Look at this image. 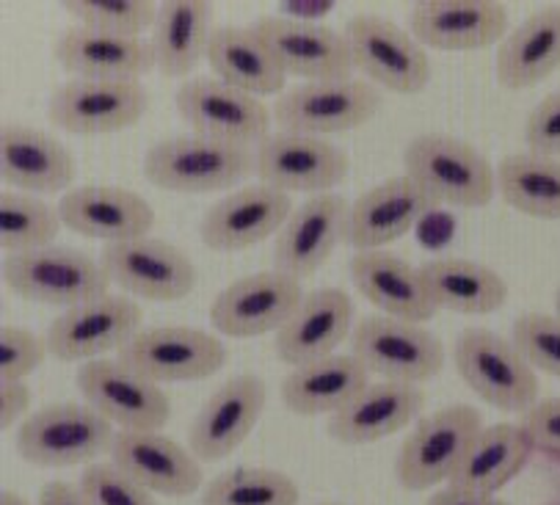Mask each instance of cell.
Listing matches in <instances>:
<instances>
[{"label": "cell", "instance_id": "cell-9", "mask_svg": "<svg viewBox=\"0 0 560 505\" xmlns=\"http://www.w3.org/2000/svg\"><path fill=\"white\" fill-rule=\"evenodd\" d=\"M353 356L382 381L420 384L431 381L445 365L442 340L422 324L368 315L351 334Z\"/></svg>", "mask_w": 560, "mask_h": 505}, {"label": "cell", "instance_id": "cell-5", "mask_svg": "<svg viewBox=\"0 0 560 505\" xmlns=\"http://www.w3.org/2000/svg\"><path fill=\"white\" fill-rule=\"evenodd\" d=\"M480 431L483 418L467 403H453L417 420L395 459L400 486L406 492H428L451 483Z\"/></svg>", "mask_w": 560, "mask_h": 505}, {"label": "cell", "instance_id": "cell-1", "mask_svg": "<svg viewBox=\"0 0 560 505\" xmlns=\"http://www.w3.org/2000/svg\"><path fill=\"white\" fill-rule=\"evenodd\" d=\"M406 177L436 204L478 210L494 199L497 168L469 141L447 133H425L404 152Z\"/></svg>", "mask_w": 560, "mask_h": 505}, {"label": "cell", "instance_id": "cell-37", "mask_svg": "<svg viewBox=\"0 0 560 505\" xmlns=\"http://www.w3.org/2000/svg\"><path fill=\"white\" fill-rule=\"evenodd\" d=\"M497 193L516 213L541 221H560V161L516 152L497 166Z\"/></svg>", "mask_w": 560, "mask_h": 505}, {"label": "cell", "instance_id": "cell-24", "mask_svg": "<svg viewBox=\"0 0 560 505\" xmlns=\"http://www.w3.org/2000/svg\"><path fill=\"white\" fill-rule=\"evenodd\" d=\"M351 202L340 193H320L295 204L273 246V268L288 277L310 279L329 262L346 233Z\"/></svg>", "mask_w": 560, "mask_h": 505}, {"label": "cell", "instance_id": "cell-44", "mask_svg": "<svg viewBox=\"0 0 560 505\" xmlns=\"http://www.w3.org/2000/svg\"><path fill=\"white\" fill-rule=\"evenodd\" d=\"M527 152L547 157H560V89L547 94L525 122Z\"/></svg>", "mask_w": 560, "mask_h": 505}, {"label": "cell", "instance_id": "cell-52", "mask_svg": "<svg viewBox=\"0 0 560 505\" xmlns=\"http://www.w3.org/2000/svg\"><path fill=\"white\" fill-rule=\"evenodd\" d=\"M555 505H560V503H555Z\"/></svg>", "mask_w": 560, "mask_h": 505}, {"label": "cell", "instance_id": "cell-12", "mask_svg": "<svg viewBox=\"0 0 560 505\" xmlns=\"http://www.w3.org/2000/svg\"><path fill=\"white\" fill-rule=\"evenodd\" d=\"M125 365L155 384L205 381L226 365V345L219 337L194 326H152L141 329L119 351Z\"/></svg>", "mask_w": 560, "mask_h": 505}, {"label": "cell", "instance_id": "cell-13", "mask_svg": "<svg viewBox=\"0 0 560 505\" xmlns=\"http://www.w3.org/2000/svg\"><path fill=\"white\" fill-rule=\"evenodd\" d=\"M75 381L83 401L97 409L116 431H161L172 418L166 389L125 365L119 356L86 362Z\"/></svg>", "mask_w": 560, "mask_h": 505}, {"label": "cell", "instance_id": "cell-46", "mask_svg": "<svg viewBox=\"0 0 560 505\" xmlns=\"http://www.w3.org/2000/svg\"><path fill=\"white\" fill-rule=\"evenodd\" d=\"M34 392L25 381H0V428H20L31 418Z\"/></svg>", "mask_w": 560, "mask_h": 505}, {"label": "cell", "instance_id": "cell-41", "mask_svg": "<svg viewBox=\"0 0 560 505\" xmlns=\"http://www.w3.org/2000/svg\"><path fill=\"white\" fill-rule=\"evenodd\" d=\"M511 340L533 371L560 378V318L547 313H527L516 318Z\"/></svg>", "mask_w": 560, "mask_h": 505}, {"label": "cell", "instance_id": "cell-40", "mask_svg": "<svg viewBox=\"0 0 560 505\" xmlns=\"http://www.w3.org/2000/svg\"><path fill=\"white\" fill-rule=\"evenodd\" d=\"M158 9L161 7L150 0H70L65 3V12L81 28L128 36V39H144V34H152Z\"/></svg>", "mask_w": 560, "mask_h": 505}, {"label": "cell", "instance_id": "cell-19", "mask_svg": "<svg viewBox=\"0 0 560 505\" xmlns=\"http://www.w3.org/2000/svg\"><path fill=\"white\" fill-rule=\"evenodd\" d=\"M255 31L271 47L288 78H301L304 83L342 81L353 75V59L348 50L346 34L324 23H306L293 17H260Z\"/></svg>", "mask_w": 560, "mask_h": 505}, {"label": "cell", "instance_id": "cell-18", "mask_svg": "<svg viewBox=\"0 0 560 505\" xmlns=\"http://www.w3.org/2000/svg\"><path fill=\"white\" fill-rule=\"evenodd\" d=\"M268 407L266 381L255 373L232 376L213 389L188 431V447L199 461L226 459L252 436Z\"/></svg>", "mask_w": 560, "mask_h": 505}, {"label": "cell", "instance_id": "cell-3", "mask_svg": "<svg viewBox=\"0 0 560 505\" xmlns=\"http://www.w3.org/2000/svg\"><path fill=\"white\" fill-rule=\"evenodd\" d=\"M3 282L25 302L61 309H72L110 293V279L103 262L81 249L56 244L23 255H7Z\"/></svg>", "mask_w": 560, "mask_h": 505}, {"label": "cell", "instance_id": "cell-14", "mask_svg": "<svg viewBox=\"0 0 560 505\" xmlns=\"http://www.w3.org/2000/svg\"><path fill=\"white\" fill-rule=\"evenodd\" d=\"M139 304L130 296H108L65 309L47 329L45 340L50 356L58 362H97L110 351L119 354L141 331Z\"/></svg>", "mask_w": 560, "mask_h": 505}, {"label": "cell", "instance_id": "cell-48", "mask_svg": "<svg viewBox=\"0 0 560 505\" xmlns=\"http://www.w3.org/2000/svg\"><path fill=\"white\" fill-rule=\"evenodd\" d=\"M425 505H511V503L500 500L497 494H469V492H462V489L445 486L436 494H431Z\"/></svg>", "mask_w": 560, "mask_h": 505}, {"label": "cell", "instance_id": "cell-29", "mask_svg": "<svg viewBox=\"0 0 560 505\" xmlns=\"http://www.w3.org/2000/svg\"><path fill=\"white\" fill-rule=\"evenodd\" d=\"M52 56L61 70L70 72L78 81L141 83L147 72L155 70L147 39L100 34L81 25H72L58 36Z\"/></svg>", "mask_w": 560, "mask_h": 505}, {"label": "cell", "instance_id": "cell-42", "mask_svg": "<svg viewBox=\"0 0 560 505\" xmlns=\"http://www.w3.org/2000/svg\"><path fill=\"white\" fill-rule=\"evenodd\" d=\"M50 356L47 340L23 326L3 324L0 329V381H25Z\"/></svg>", "mask_w": 560, "mask_h": 505}, {"label": "cell", "instance_id": "cell-22", "mask_svg": "<svg viewBox=\"0 0 560 505\" xmlns=\"http://www.w3.org/2000/svg\"><path fill=\"white\" fill-rule=\"evenodd\" d=\"M409 31L431 50H486L509 34V9L494 0H425L411 7Z\"/></svg>", "mask_w": 560, "mask_h": 505}, {"label": "cell", "instance_id": "cell-39", "mask_svg": "<svg viewBox=\"0 0 560 505\" xmlns=\"http://www.w3.org/2000/svg\"><path fill=\"white\" fill-rule=\"evenodd\" d=\"M299 483L271 467H235L202 492V505H299Z\"/></svg>", "mask_w": 560, "mask_h": 505}, {"label": "cell", "instance_id": "cell-50", "mask_svg": "<svg viewBox=\"0 0 560 505\" xmlns=\"http://www.w3.org/2000/svg\"><path fill=\"white\" fill-rule=\"evenodd\" d=\"M555 315L560 318V287H558V293H555Z\"/></svg>", "mask_w": 560, "mask_h": 505}, {"label": "cell", "instance_id": "cell-8", "mask_svg": "<svg viewBox=\"0 0 560 505\" xmlns=\"http://www.w3.org/2000/svg\"><path fill=\"white\" fill-rule=\"evenodd\" d=\"M378 110L382 94L373 83L359 78L315 81L279 94L273 105V125L282 133L326 139L364 128L370 119H376Z\"/></svg>", "mask_w": 560, "mask_h": 505}, {"label": "cell", "instance_id": "cell-26", "mask_svg": "<svg viewBox=\"0 0 560 505\" xmlns=\"http://www.w3.org/2000/svg\"><path fill=\"white\" fill-rule=\"evenodd\" d=\"M0 177L12 191L50 197L72 191L78 166L72 152L56 136L7 122L0 128Z\"/></svg>", "mask_w": 560, "mask_h": 505}, {"label": "cell", "instance_id": "cell-4", "mask_svg": "<svg viewBox=\"0 0 560 505\" xmlns=\"http://www.w3.org/2000/svg\"><path fill=\"white\" fill-rule=\"evenodd\" d=\"M116 434L119 431L89 403H50L20 425L14 445L28 465L61 470L110 454Z\"/></svg>", "mask_w": 560, "mask_h": 505}, {"label": "cell", "instance_id": "cell-16", "mask_svg": "<svg viewBox=\"0 0 560 505\" xmlns=\"http://www.w3.org/2000/svg\"><path fill=\"white\" fill-rule=\"evenodd\" d=\"M257 177L282 193H335L348 177V152L318 136L271 133L257 146Z\"/></svg>", "mask_w": 560, "mask_h": 505}, {"label": "cell", "instance_id": "cell-20", "mask_svg": "<svg viewBox=\"0 0 560 505\" xmlns=\"http://www.w3.org/2000/svg\"><path fill=\"white\" fill-rule=\"evenodd\" d=\"M293 199L268 186H243L210 204L199 224V238L210 251L235 255L279 235L293 213Z\"/></svg>", "mask_w": 560, "mask_h": 505}, {"label": "cell", "instance_id": "cell-47", "mask_svg": "<svg viewBox=\"0 0 560 505\" xmlns=\"http://www.w3.org/2000/svg\"><path fill=\"white\" fill-rule=\"evenodd\" d=\"M36 505H89L86 494L81 486L67 481H50L42 486Z\"/></svg>", "mask_w": 560, "mask_h": 505}, {"label": "cell", "instance_id": "cell-51", "mask_svg": "<svg viewBox=\"0 0 560 505\" xmlns=\"http://www.w3.org/2000/svg\"><path fill=\"white\" fill-rule=\"evenodd\" d=\"M318 505H340V503H318Z\"/></svg>", "mask_w": 560, "mask_h": 505}, {"label": "cell", "instance_id": "cell-10", "mask_svg": "<svg viewBox=\"0 0 560 505\" xmlns=\"http://www.w3.org/2000/svg\"><path fill=\"white\" fill-rule=\"evenodd\" d=\"M177 114L202 139L257 150L271 136L273 110L260 97L232 89L219 78H191L179 86Z\"/></svg>", "mask_w": 560, "mask_h": 505}, {"label": "cell", "instance_id": "cell-25", "mask_svg": "<svg viewBox=\"0 0 560 505\" xmlns=\"http://www.w3.org/2000/svg\"><path fill=\"white\" fill-rule=\"evenodd\" d=\"M65 230L105 246L150 235L155 210L141 193L119 186H78L58 202Z\"/></svg>", "mask_w": 560, "mask_h": 505}, {"label": "cell", "instance_id": "cell-43", "mask_svg": "<svg viewBox=\"0 0 560 505\" xmlns=\"http://www.w3.org/2000/svg\"><path fill=\"white\" fill-rule=\"evenodd\" d=\"M78 486L86 494L89 505H155V497L125 475L114 461L89 465Z\"/></svg>", "mask_w": 560, "mask_h": 505}, {"label": "cell", "instance_id": "cell-23", "mask_svg": "<svg viewBox=\"0 0 560 505\" xmlns=\"http://www.w3.org/2000/svg\"><path fill=\"white\" fill-rule=\"evenodd\" d=\"M433 210V202L409 177H389L368 188L348 208L342 240L357 251H382L406 238Z\"/></svg>", "mask_w": 560, "mask_h": 505}, {"label": "cell", "instance_id": "cell-45", "mask_svg": "<svg viewBox=\"0 0 560 505\" xmlns=\"http://www.w3.org/2000/svg\"><path fill=\"white\" fill-rule=\"evenodd\" d=\"M520 425L530 439L533 450L560 461V396L538 401L536 407L527 409Z\"/></svg>", "mask_w": 560, "mask_h": 505}, {"label": "cell", "instance_id": "cell-38", "mask_svg": "<svg viewBox=\"0 0 560 505\" xmlns=\"http://www.w3.org/2000/svg\"><path fill=\"white\" fill-rule=\"evenodd\" d=\"M61 230H65V221L58 213V204L12 191V188L0 191V249L7 255H23V251L52 246Z\"/></svg>", "mask_w": 560, "mask_h": 505}, {"label": "cell", "instance_id": "cell-28", "mask_svg": "<svg viewBox=\"0 0 560 505\" xmlns=\"http://www.w3.org/2000/svg\"><path fill=\"white\" fill-rule=\"evenodd\" d=\"M353 302L342 287L306 293L293 318L277 331V354L284 365L301 367L337 354L353 334Z\"/></svg>", "mask_w": 560, "mask_h": 505}, {"label": "cell", "instance_id": "cell-17", "mask_svg": "<svg viewBox=\"0 0 560 505\" xmlns=\"http://www.w3.org/2000/svg\"><path fill=\"white\" fill-rule=\"evenodd\" d=\"M150 108V94L141 83L67 81L52 92L47 117L72 136H108L133 128Z\"/></svg>", "mask_w": 560, "mask_h": 505}, {"label": "cell", "instance_id": "cell-31", "mask_svg": "<svg viewBox=\"0 0 560 505\" xmlns=\"http://www.w3.org/2000/svg\"><path fill=\"white\" fill-rule=\"evenodd\" d=\"M370 381L373 376L357 356L331 354L310 365L293 367L284 376L279 396L284 409L301 418H320V414L335 418Z\"/></svg>", "mask_w": 560, "mask_h": 505}, {"label": "cell", "instance_id": "cell-34", "mask_svg": "<svg viewBox=\"0 0 560 505\" xmlns=\"http://www.w3.org/2000/svg\"><path fill=\"white\" fill-rule=\"evenodd\" d=\"M208 64L221 83L252 97H273L284 94L288 75L282 72L279 61L273 59L271 47L262 42L255 25H219L210 42Z\"/></svg>", "mask_w": 560, "mask_h": 505}, {"label": "cell", "instance_id": "cell-2", "mask_svg": "<svg viewBox=\"0 0 560 505\" xmlns=\"http://www.w3.org/2000/svg\"><path fill=\"white\" fill-rule=\"evenodd\" d=\"M257 175V152L202 136H168L147 150L144 177L168 193H219Z\"/></svg>", "mask_w": 560, "mask_h": 505}, {"label": "cell", "instance_id": "cell-15", "mask_svg": "<svg viewBox=\"0 0 560 505\" xmlns=\"http://www.w3.org/2000/svg\"><path fill=\"white\" fill-rule=\"evenodd\" d=\"M299 279L282 271H257L235 279L210 304V324L219 334L248 340L279 331L304 302Z\"/></svg>", "mask_w": 560, "mask_h": 505}, {"label": "cell", "instance_id": "cell-7", "mask_svg": "<svg viewBox=\"0 0 560 505\" xmlns=\"http://www.w3.org/2000/svg\"><path fill=\"white\" fill-rule=\"evenodd\" d=\"M351 50L353 70L376 89L415 97L431 83L433 67L425 47L398 23L382 14H353L342 28Z\"/></svg>", "mask_w": 560, "mask_h": 505}, {"label": "cell", "instance_id": "cell-36", "mask_svg": "<svg viewBox=\"0 0 560 505\" xmlns=\"http://www.w3.org/2000/svg\"><path fill=\"white\" fill-rule=\"evenodd\" d=\"M536 454L520 423L483 425L447 486L469 494H497L520 478Z\"/></svg>", "mask_w": 560, "mask_h": 505}, {"label": "cell", "instance_id": "cell-21", "mask_svg": "<svg viewBox=\"0 0 560 505\" xmlns=\"http://www.w3.org/2000/svg\"><path fill=\"white\" fill-rule=\"evenodd\" d=\"M110 461L141 489L161 497L185 500L202 486V461L191 447H183L161 431H119L110 447Z\"/></svg>", "mask_w": 560, "mask_h": 505}, {"label": "cell", "instance_id": "cell-32", "mask_svg": "<svg viewBox=\"0 0 560 505\" xmlns=\"http://www.w3.org/2000/svg\"><path fill=\"white\" fill-rule=\"evenodd\" d=\"M560 67V7H544L522 20L497 47L494 75L509 92H525Z\"/></svg>", "mask_w": 560, "mask_h": 505}, {"label": "cell", "instance_id": "cell-6", "mask_svg": "<svg viewBox=\"0 0 560 505\" xmlns=\"http://www.w3.org/2000/svg\"><path fill=\"white\" fill-rule=\"evenodd\" d=\"M458 376L497 412L525 414L538 403V376L514 340L491 329H464L453 349Z\"/></svg>", "mask_w": 560, "mask_h": 505}, {"label": "cell", "instance_id": "cell-27", "mask_svg": "<svg viewBox=\"0 0 560 505\" xmlns=\"http://www.w3.org/2000/svg\"><path fill=\"white\" fill-rule=\"evenodd\" d=\"M422 407H425V392L420 387L376 378L346 409L329 418L326 431L331 439L348 447L376 445L417 423Z\"/></svg>", "mask_w": 560, "mask_h": 505}, {"label": "cell", "instance_id": "cell-11", "mask_svg": "<svg viewBox=\"0 0 560 505\" xmlns=\"http://www.w3.org/2000/svg\"><path fill=\"white\" fill-rule=\"evenodd\" d=\"M110 285L133 298L155 304L183 302L197 287V266L179 246L168 240L144 238L105 246L100 255Z\"/></svg>", "mask_w": 560, "mask_h": 505}, {"label": "cell", "instance_id": "cell-49", "mask_svg": "<svg viewBox=\"0 0 560 505\" xmlns=\"http://www.w3.org/2000/svg\"><path fill=\"white\" fill-rule=\"evenodd\" d=\"M0 505H31V503L23 497V494H18V492H12V489H7V492L0 494Z\"/></svg>", "mask_w": 560, "mask_h": 505}, {"label": "cell", "instance_id": "cell-30", "mask_svg": "<svg viewBox=\"0 0 560 505\" xmlns=\"http://www.w3.org/2000/svg\"><path fill=\"white\" fill-rule=\"evenodd\" d=\"M353 287L387 318L428 324L440 313L420 268L389 251H359L351 260Z\"/></svg>", "mask_w": 560, "mask_h": 505}, {"label": "cell", "instance_id": "cell-33", "mask_svg": "<svg viewBox=\"0 0 560 505\" xmlns=\"http://www.w3.org/2000/svg\"><path fill=\"white\" fill-rule=\"evenodd\" d=\"M213 7L202 0H168L158 9L150 34L152 64L163 78H188L208 61L213 42Z\"/></svg>", "mask_w": 560, "mask_h": 505}, {"label": "cell", "instance_id": "cell-35", "mask_svg": "<svg viewBox=\"0 0 560 505\" xmlns=\"http://www.w3.org/2000/svg\"><path fill=\"white\" fill-rule=\"evenodd\" d=\"M436 309L458 315H491L509 302L503 273L464 257H436L420 266Z\"/></svg>", "mask_w": 560, "mask_h": 505}]
</instances>
